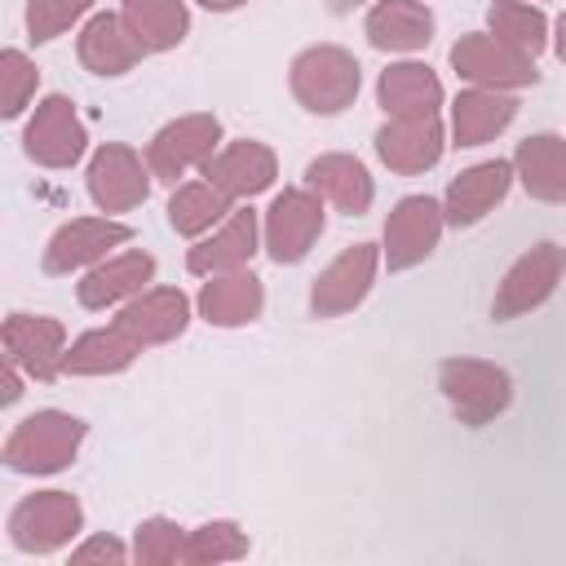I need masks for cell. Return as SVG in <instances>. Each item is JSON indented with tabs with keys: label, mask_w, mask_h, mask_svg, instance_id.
Wrapping results in <instances>:
<instances>
[{
	"label": "cell",
	"mask_w": 566,
	"mask_h": 566,
	"mask_svg": "<svg viewBox=\"0 0 566 566\" xmlns=\"http://www.w3.org/2000/svg\"><path fill=\"white\" fill-rule=\"evenodd\" d=\"M376 97L385 106L389 119H429L442 106V84L429 66L420 62H398L389 71H380Z\"/></svg>",
	"instance_id": "cell-17"
},
{
	"label": "cell",
	"mask_w": 566,
	"mask_h": 566,
	"mask_svg": "<svg viewBox=\"0 0 566 566\" xmlns=\"http://www.w3.org/2000/svg\"><path fill=\"white\" fill-rule=\"evenodd\" d=\"M442 221L447 217L429 195L398 199V208L385 221V261H389V270H411L416 261H424L438 248Z\"/></svg>",
	"instance_id": "cell-10"
},
{
	"label": "cell",
	"mask_w": 566,
	"mask_h": 566,
	"mask_svg": "<svg viewBox=\"0 0 566 566\" xmlns=\"http://www.w3.org/2000/svg\"><path fill=\"white\" fill-rule=\"evenodd\" d=\"M358 62L336 44H314L292 62V93L314 115H340L358 97Z\"/></svg>",
	"instance_id": "cell-2"
},
{
	"label": "cell",
	"mask_w": 566,
	"mask_h": 566,
	"mask_svg": "<svg viewBox=\"0 0 566 566\" xmlns=\"http://www.w3.org/2000/svg\"><path fill=\"white\" fill-rule=\"evenodd\" d=\"M124 557H128L124 544L111 539V535H97V539H88V544H80V548L71 553L75 566H88V562H124Z\"/></svg>",
	"instance_id": "cell-36"
},
{
	"label": "cell",
	"mask_w": 566,
	"mask_h": 566,
	"mask_svg": "<svg viewBox=\"0 0 566 566\" xmlns=\"http://www.w3.org/2000/svg\"><path fill=\"white\" fill-rule=\"evenodd\" d=\"M35 84H40V71L27 62V53L4 49V53H0V115H4V119L22 115V106H27V97L35 93Z\"/></svg>",
	"instance_id": "cell-33"
},
{
	"label": "cell",
	"mask_w": 566,
	"mask_h": 566,
	"mask_svg": "<svg viewBox=\"0 0 566 566\" xmlns=\"http://www.w3.org/2000/svg\"><path fill=\"white\" fill-rule=\"evenodd\" d=\"M442 146H447V142H442L438 115H429V119H389V124L376 133V155H380L394 172H402V177L433 168V164L442 159Z\"/></svg>",
	"instance_id": "cell-16"
},
{
	"label": "cell",
	"mask_w": 566,
	"mask_h": 566,
	"mask_svg": "<svg viewBox=\"0 0 566 566\" xmlns=\"http://www.w3.org/2000/svg\"><path fill=\"white\" fill-rule=\"evenodd\" d=\"M248 553V535L234 526V522H208L199 531L186 535V548H181V562L190 566H208V562H234Z\"/></svg>",
	"instance_id": "cell-32"
},
{
	"label": "cell",
	"mask_w": 566,
	"mask_h": 566,
	"mask_svg": "<svg viewBox=\"0 0 566 566\" xmlns=\"http://www.w3.org/2000/svg\"><path fill=\"white\" fill-rule=\"evenodd\" d=\"M217 142H221V119L217 115H203V111L199 115H181V119H172V124H164L155 133V142L146 150V164H150V172L159 181L177 186V177L186 168L212 159Z\"/></svg>",
	"instance_id": "cell-7"
},
{
	"label": "cell",
	"mask_w": 566,
	"mask_h": 566,
	"mask_svg": "<svg viewBox=\"0 0 566 566\" xmlns=\"http://www.w3.org/2000/svg\"><path fill=\"white\" fill-rule=\"evenodd\" d=\"M203 9H212V13H226V9H239L243 0H199Z\"/></svg>",
	"instance_id": "cell-38"
},
{
	"label": "cell",
	"mask_w": 566,
	"mask_h": 566,
	"mask_svg": "<svg viewBox=\"0 0 566 566\" xmlns=\"http://www.w3.org/2000/svg\"><path fill=\"white\" fill-rule=\"evenodd\" d=\"M119 18L128 22V31L146 53H164L181 44V35L190 31V13L181 0H124Z\"/></svg>",
	"instance_id": "cell-29"
},
{
	"label": "cell",
	"mask_w": 566,
	"mask_h": 566,
	"mask_svg": "<svg viewBox=\"0 0 566 566\" xmlns=\"http://www.w3.org/2000/svg\"><path fill=\"white\" fill-rule=\"evenodd\" d=\"M252 252H256V212L243 208V212H234L212 239L195 243L190 256H186V265H190V274H230V270H239Z\"/></svg>",
	"instance_id": "cell-27"
},
{
	"label": "cell",
	"mask_w": 566,
	"mask_h": 566,
	"mask_svg": "<svg viewBox=\"0 0 566 566\" xmlns=\"http://www.w3.org/2000/svg\"><path fill=\"white\" fill-rule=\"evenodd\" d=\"M323 234V195L318 190H283L265 212V252L279 265H296L314 239Z\"/></svg>",
	"instance_id": "cell-8"
},
{
	"label": "cell",
	"mask_w": 566,
	"mask_h": 566,
	"mask_svg": "<svg viewBox=\"0 0 566 566\" xmlns=\"http://www.w3.org/2000/svg\"><path fill=\"white\" fill-rule=\"evenodd\" d=\"M146 49L137 44V35L128 31L124 18L115 13H97L88 18V27L80 31V62L93 71V75H124L137 66Z\"/></svg>",
	"instance_id": "cell-21"
},
{
	"label": "cell",
	"mask_w": 566,
	"mask_h": 566,
	"mask_svg": "<svg viewBox=\"0 0 566 566\" xmlns=\"http://www.w3.org/2000/svg\"><path fill=\"white\" fill-rule=\"evenodd\" d=\"M265 305V292H261V279L256 274H212V283H203L199 292V314L212 323V327H243L261 314Z\"/></svg>",
	"instance_id": "cell-26"
},
{
	"label": "cell",
	"mask_w": 566,
	"mask_h": 566,
	"mask_svg": "<svg viewBox=\"0 0 566 566\" xmlns=\"http://www.w3.org/2000/svg\"><path fill=\"white\" fill-rule=\"evenodd\" d=\"M226 212H230V195L217 190L212 181L177 186L172 199H168V226H172L177 234H203V230L217 226Z\"/></svg>",
	"instance_id": "cell-30"
},
{
	"label": "cell",
	"mask_w": 566,
	"mask_h": 566,
	"mask_svg": "<svg viewBox=\"0 0 566 566\" xmlns=\"http://www.w3.org/2000/svg\"><path fill=\"white\" fill-rule=\"evenodd\" d=\"M517 115V97H509L504 88H469L455 97L451 106V133L455 146H482L495 133H504Z\"/></svg>",
	"instance_id": "cell-23"
},
{
	"label": "cell",
	"mask_w": 566,
	"mask_h": 566,
	"mask_svg": "<svg viewBox=\"0 0 566 566\" xmlns=\"http://www.w3.org/2000/svg\"><path fill=\"white\" fill-rule=\"evenodd\" d=\"M88 195L102 212H128V208L146 203L150 172L142 168L137 150H128L119 142H106L88 164Z\"/></svg>",
	"instance_id": "cell-12"
},
{
	"label": "cell",
	"mask_w": 566,
	"mask_h": 566,
	"mask_svg": "<svg viewBox=\"0 0 566 566\" xmlns=\"http://www.w3.org/2000/svg\"><path fill=\"white\" fill-rule=\"evenodd\" d=\"M562 270H566V248L557 243H535L531 252H522L509 274L500 279V292L491 301V318H517V314H531L535 305H544L557 283H562Z\"/></svg>",
	"instance_id": "cell-4"
},
{
	"label": "cell",
	"mask_w": 566,
	"mask_h": 566,
	"mask_svg": "<svg viewBox=\"0 0 566 566\" xmlns=\"http://www.w3.org/2000/svg\"><path fill=\"white\" fill-rule=\"evenodd\" d=\"M80 500L66 491H35L9 513V539L22 553H53L80 531Z\"/></svg>",
	"instance_id": "cell-5"
},
{
	"label": "cell",
	"mask_w": 566,
	"mask_h": 566,
	"mask_svg": "<svg viewBox=\"0 0 566 566\" xmlns=\"http://www.w3.org/2000/svg\"><path fill=\"white\" fill-rule=\"evenodd\" d=\"M128 239V226L124 221H106V217H75L66 221L49 248H44V274H71V270H84L93 261H102L111 248H119Z\"/></svg>",
	"instance_id": "cell-14"
},
{
	"label": "cell",
	"mask_w": 566,
	"mask_h": 566,
	"mask_svg": "<svg viewBox=\"0 0 566 566\" xmlns=\"http://www.w3.org/2000/svg\"><path fill=\"white\" fill-rule=\"evenodd\" d=\"M4 349L35 380H53L66 367V327L49 314H9L4 318Z\"/></svg>",
	"instance_id": "cell-13"
},
{
	"label": "cell",
	"mask_w": 566,
	"mask_h": 566,
	"mask_svg": "<svg viewBox=\"0 0 566 566\" xmlns=\"http://www.w3.org/2000/svg\"><path fill=\"white\" fill-rule=\"evenodd\" d=\"M142 349L146 345L133 332H124L119 323L115 327H93L66 349V371H75V376H111V371H124Z\"/></svg>",
	"instance_id": "cell-28"
},
{
	"label": "cell",
	"mask_w": 566,
	"mask_h": 566,
	"mask_svg": "<svg viewBox=\"0 0 566 566\" xmlns=\"http://www.w3.org/2000/svg\"><path fill=\"white\" fill-rule=\"evenodd\" d=\"M84 142H88V137H84V124H80V115H75V102L62 97V93L44 97V102L35 106L27 133H22L27 155H31L35 164H44V168H71V164L84 155Z\"/></svg>",
	"instance_id": "cell-9"
},
{
	"label": "cell",
	"mask_w": 566,
	"mask_h": 566,
	"mask_svg": "<svg viewBox=\"0 0 566 566\" xmlns=\"http://www.w3.org/2000/svg\"><path fill=\"white\" fill-rule=\"evenodd\" d=\"M203 177L226 190L230 199H248V195H261L270 190L274 181V150L261 146V142H230L221 155H212L203 164Z\"/></svg>",
	"instance_id": "cell-18"
},
{
	"label": "cell",
	"mask_w": 566,
	"mask_h": 566,
	"mask_svg": "<svg viewBox=\"0 0 566 566\" xmlns=\"http://www.w3.org/2000/svg\"><path fill=\"white\" fill-rule=\"evenodd\" d=\"M354 4H363V0H327V9H332V13H349Z\"/></svg>",
	"instance_id": "cell-40"
},
{
	"label": "cell",
	"mask_w": 566,
	"mask_h": 566,
	"mask_svg": "<svg viewBox=\"0 0 566 566\" xmlns=\"http://www.w3.org/2000/svg\"><path fill=\"white\" fill-rule=\"evenodd\" d=\"M486 18H491V35L513 44L517 53L535 57L544 49V40H548V18L539 9H531V4H522V0H495Z\"/></svg>",
	"instance_id": "cell-31"
},
{
	"label": "cell",
	"mask_w": 566,
	"mask_h": 566,
	"mask_svg": "<svg viewBox=\"0 0 566 566\" xmlns=\"http://www.w3.org/2000/svg\"><path fill=\"white\" fill-rule=\"evenodd\" d=\"M513 168L531 199L566 203V142L557 133H535L517 146Z\"/></svg>",
	"instance_id": "cell-22"
},
{
	"label": "cell",
	"mask_w": 566,
	"mask_h": 566,
	"mask_svg": "<svg viewBox=\"0 0 566 566\" xmlns=\"http://www.w3.org/2000/svg\"><path fill=\"white\" fill-rule=\"evenodd\" d=\"M367 40L385 53H416L433 40V13L420 0H376L367 13Z\"/></svg>",
	"instance_id": "cell-20"
},
{
	"label": "cell",
	"mask_w": 566,
	"mask_h": 566,
	"mask_svg": "<svg viewBox=\"0 0 566 566\" xmlns=\"http://www.w3.org/2000/svg\"><path fill=\"white\" fill-rule=\"evenodd\" d=\"M438 385H442L451 411L460 416V424H486L513 398L509 371L495 363H482V358H447L438 367Z\"/></svg>",
	"instance_id": "cell-3"
},
{
	"label": "cell",
	"mask_w": 566,
	"mask_h": 566,
	"mask_svg": "<svg viewBox=\"0 0 566 566\" xmlns=\"http://www.w3.org/2000/svg\"><path fill=\"white\" fill-rule=\"evenodd\" d=\"M88 9H93V0H27V31H31L35 44L57 40Z\"/></svg>",
	"instance_id": "cell-34"
},
{
	"label": "cell",
	"mask_w": 566,
	"mask_h": 566,
	"mask_svg": "<svg viewBox=\"0 0 566 566\" xmlns=\"http://www.w3.org/2000/svg\"><path fill=\"white\" fill-rule=\"evenodd\" d=\"M190 323V305L177 287H150L137 292L124 310H119V327L133 332L142 345H164L172 336H181Z\"/></svg>",
	"instance_id": "cell-19"
},
{
	"label": "cell",
	"mask_w": 566,
	"mask_h": 566,
	"mask_svg": "<svg viewBox=\"0 0 566 566\" xmlns=\"http://www.w3.org/2000/svg\"><path fill=\"white\" fill-rule=\"evenodd\" d=\"M84 442V420L66 411H35L27 416L9 442H4V464L13 473H57L71 464V455Z\"/></svg>",
	"instance_id": "cell-1"
},
{
	"label": "cell",
	"mask_w": 566,
	"mask_h": 566,
	"mask_svg": "<svg viewBox=\"0 0 566 566\" xmlns=\"http://www.w3.org/2000/svg\"><path fill=\"white\" fill-rule=\"evenodd\" d=\"M150 279H155V256L150 252H119V256H111V261H102L97 270L84 274L80 305L84 310H106L124 296H137Z\"/></svg>",
	"instance_id": "cell-25"
},
{
	"label": "cell",
	"mask_w": 566,
	"mask_h": 566,
	"mask_svg": "<svg viewBox=\"0 0 566 566\" xmlns=\"http://www.w3.org/2000/svg\"><path fill=\"white\" fill-rule=\"evenodd\" d=\"M451 66H455V75H464L482 88H526L539 80L531 53H517L513 44H504L495 35H478V31L460 35L451 44Z\"/></svg>",
	"instance_id": "cell-6"
},
{
	"label": "cell",
	"mask_w": 566,
	"mask_h": 566,
	"mask_svg": "<svg viewBox=\"0 0 566 566\" xmlns=\"http://www.w3.org/2000/svg\"><path fill=\"white\" fill-rule=\"evenodd\" d=\"M181 548H186V535H181L177 522H168V517H146V522L137 526V562L164 566V562H177Z\"/></svg>",
	"instance_id": "cell-35"
},
{
	"label": "cell",
	"mask_w": 566,
	"mask_h": 566,
	"mask_svg": "<svg viewBox=\"0 0 566 566\" xmlns=\"http://www.w3.org/2000/svg\"><path fill=\"white\" fill-rule=\"evenodd\" d=\"M371 279H376V243H349V248L314 279V292H310L314 318L349 314V310L371 292Z\"/></svg>",
	"instance_id": "cell-11"
},
{
	"label": "cell",
	"mask_w": 566,
	"mask_h": 566,
	"mask_svg": "<svg viewBox=\"0 0 566 566\" xmlns=\"http://www.w3.org/2000/svg\"><path fill=\"white\" fill-rule=\"evenodd\" d=\"M22 398V380H18V363L13 358H4V394H0V402L9 407V402H18Z\"/></svg>",
	"instance_id": "cell-37"
},
{
	"label": "cell",
	"mask_w": 566,
	"mask_h": 566,
	"mask_svg": "<svg viewBox=\"0 0 566 566\" xmlns=\"http://www.w3.org/2000/svg\"><path fill=\"white\" fill-rule=\"evenodd\" d=\"M509 186H513V164H504V159H486V164L455 172L447 186V203H442L447 226H455V230L478 226L509 195Z\"/></svg>",
	"instance_id": "cell-15"
},
{
	"label": "cell",
	"mask_w": 566,
	"mask_h": 566,
	"mask_svg": "<svg viewBox=\"0 0 566 566\" xmlns=\"http://www.w3.org/2000/svg\"><path fill=\"white\" fill-rule=\"evenodd\" d=\"M557 57L566 62V13L557 18Z\"/></svg>",
	"instance_id": "cell-39"
},
{
	"label": "cell",
	"mask_w": 566,
	"mask_h": 566,
	"mask_svg": "<svg viewBox=\"0 0 566 566\" xmlns=\"http://www.w3.org/2000/svg\"><path fill=\"white\" fill-rule=\"evenodd\" d=\"M305 181H310V190H318L336 212H349V217L367 212V208H371V195H376L367 168H363L354 155H318V159L305 168Z\"/></svg>",
	"instance_id": "cell-24"
}]
</instances>
